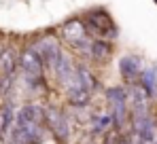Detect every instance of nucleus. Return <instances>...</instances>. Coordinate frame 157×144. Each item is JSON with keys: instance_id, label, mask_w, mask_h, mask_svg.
<instances>
[{"instance_id": "f257e3e1", "label": "nucleus", "mask_w": 157, "mask_h": 144, "mask_svg": "<svg viewBox=\"0 0 157 144\" xmlns=\"http://www.w3.org/2000/svg\"><path fill=\"white\" fill-rule=\"evenodd\" d=\"M57 38L66 43L70 51L78 55L83 62H89V51H91V36L87 34V28L83 24V17H70L57 28Z\"/></svg>"}, {"instance_id": "f03ea898", "label": "nucleus", "mask_w": 157, "mask_h": 144, "mask_svg": "<svg viewBox=\"0 0 157 144\" xmlns=\"http://www.w3.org/2000/svg\"><path fill=\"white\" fill-rule=\"evenodd\" d=\"M83 24L87 28V34L91 36V40H110L115 43L119 38V28L115 24L113 15L108 13L104 6H91L83 13Z\"/></svg>"}, {"instance_id": "7ed1b4c3", "label": "nucleus", "mask_w": 157, "mask_h": 144, "mask_svg": "<svg viewBox=\"0 0 157 144\" xmlns=\"http://www.w3.org/2000/svg\"><path fill=\"white\" fill-rule=\"evenodd\" d=\"M45 127L57 142H68L72 138V115L57 104H49L45 106Z\"/></svg>"}, {"instance_id": "20e7f679", "label": "nucleus", "mask_w": 157, "mask_h": 144, "mask_svg": "<svg viewBox=\"0 0 157 144\" xmlns=\"http://www.w3.org/2000/svg\"><path fill=\"white\" fill-rule=\"evenodd\" d=\"M30 47L34 49L38 55H40V59H43V66H45V70H51L57 66V62H59V55H62V40L57 38V34L55 32H47V34H38L32 43H28Z\"/></svg>"}, {"instance_id": "39448f33", "label": "nucleus", "mask_w": 157, "mask_h": 144, "mask_svg": "<svg viewBox=\"0 0 157 144\" xmlns=\"http://www.w3.org/2000/svg\"><path fill=\"white\" fill-rule=\"evenodd\" d=\"M53 74H55V81H57V85L66 91L68 87H72V85H77V62H75V57L70 55V53H66V51H62V55H59V62H57V66L53 68Z\"/></svg>"}, {"instance_id": "423d86ee", "label": "nucleus", "mask_w": 157, "mask_h": 144, "mask_svg": "<svg viewBox=\"0 0 157 144\" xmlns=\"http://www.w3.org/2000/svg\"><path fill=\"white\" fill-rule=\"evenodd\" d=\"M36 123H45V106L36 102H26L24 106L15 110L13 127H26V125H36Z\"/></svg>"}, {"instance_id": "0eeeda50", "label": "nucleus", "mask_w": 157, "mask_h": 144, "mask_svg": "<svg viewBox=\"0 0 157 144\" xmlns=\"http://www.w3.org/2000/svg\"><path fill=\"white\" fill-rule=\"evenodd\" d=\"M140 70H142V59H140L138 55L128 53V55H123V57L119 59V74H121V78H123L128 85H132V83L138 81Z\"/></svg>"}, {"instance_id": "6e6552de", "label": "nucleus", "mask_w": 157, "mask_h": 144, "mask_svg": "<svg viewBox=\"0 0 157 144\" xmlns=\"http://www.w3.org/2000/svg\"><path fill=\"white\" fill-rule=\"evenodd\" d=\"M77 81L81 87H85L91 96L100 89V81H98V76L94 74V70H91V66L87 64V62H78L77 64Z\"/></svg>"}, {"instance_id": "1a4fd4ad", "label": "nucleus", "mask_w": 157, "mask_h": 144, "mask_svg": "<svg viewBox=\"0 0 157 144\" xmlns=\"http://www.w3.org/2000/svg\"><path fill=\"white\" fill-rule=\"evenodd\" d=\"M15 102L11 100H2L0 104V140H6L11 129H13V123H15Z\"/></svg>"}, {"instance_id": "9d476101", "label": "nucleus", "mask_w": 157, "mask_h": 144, "mask_svg": "<svg viewBox=\"0 0 157 144\" xmlns=\"http://www.w3.org/2000/svg\"><path fill=\"white\" fill-rule=\"evenodd\" d=\"M113 43L110 40H91V51H89V62L94 64H106L110 57H113Z\"/></svg>"}, {"instance_id": "9b49d317", "label": "nucleus", "mask_w": 157, "mask_h": 144, "mask_svg": "<svg viewBox=\"0 0 157 144\" xmlns=\"http://www.w3.org/2000/svg\"><path fill=\"white\" fill-rule=\"evenodd\" d=\"M17 55L19 51L15 47H2L0 51V76H9V74H17Z\"/></svg>"}, {"instance_id": "f8f14e48", "label": "nucleus", "mask_w": 157, "mask_h": 144, "mask_svg": "<svg viewBox=\"0 0 157 144\" xmlns=\"http://www.w3.org/2000/svg\"><path fill=\"white\" fill-rule=\"evenodd\" d=\"M66 102H68L70 108H83V106H89L91 93L77 83V85H72V87L66 89Z\"/></svg>"}, {"instance_id": "ddd939ff", "label": "nucleus", "mask_w": 157, "mask_h": 144, "mask_svg": "<svg viewBox=\"0 0 157 144\" xmlns=\"http://www.w3.org/2000/svg\"><path fill=\"white\" fill-rule=\"evenodd\" d=\"M136 83L142 87V91L149 97H155L157 96V68H142Z\"/></svg>"}, {"instance_id": "4468645a", "label": "nucleus", "mask_w": 157, "mask_h": 144, "mask_svg": "<svg viewBox=\"0 0 157 144\" xmlns=\"http://www.w3.org/2000/svg\"><path fill=\"white\" fill-rule=\"evenodd\" d=\"M89 127H91V134L104 136L106 131L113 129V117H110V112H91Z\"/></svg>"}, {"instance_id": "2eb2a0df", "label": "nucleus", "mask_w": 157, "mask_h": 144, "mask_svg": "<svg viewBox=\"0 0 157 144\" xmlns=\"http://www.w3.org/2000/svg\"><path fill=\"white\" fill-rule=\"evenodd\" d=\"M104 100L108 106L117 104V102H123L128 100V87H121V85H115V87H106L104 89Z\"/></svg>"}, {"instance_id": "dca6fc26", "label": "nucleus", "mask_w": 157, "mask_h": 144, "mask_svg": "<svg viewBox=\"0 0 157 144\" xmlns=\"http://www.w3.org/2000/svg\"><path fill=\"white\" fill-rule=\"evenodd\" d=\"M17 81V74H9V76H0V97H6L13 91V85Z\"/></svg>"}, {"instance_id": "f3484780", "label": "nucleus", "mask_w": 157, "mask_h": 144, "mask_svg": "<svg viewBox=\"0 0 157 144\" xmlns=\"http://www.w3.org/2000/svg\"><path fill=\"white\" fill-rule=\"evenodd\" d=\"M115 144H132V142H130V138H128V136H121Z\"/></svg>"}]
</instances>
